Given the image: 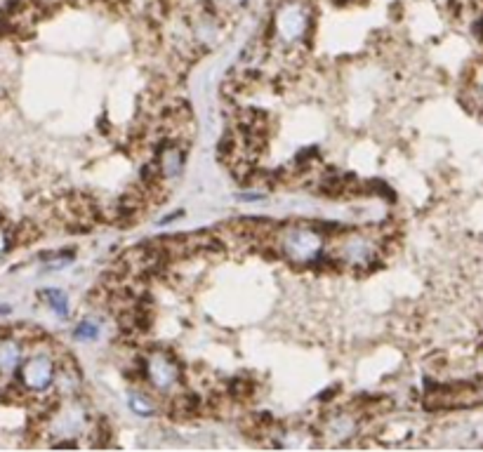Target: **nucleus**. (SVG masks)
Here are the masks:
<instances>
[{
	"label": "nucleus",
	"instance_id": "obj_2",
	"mask_svg": "<svg viewBox=\"0 0 483 452\" xmlns=\"http://www.w3.org/2000/svg\"><path fill=\"white\" fill-rule=\"evenodd\" d=\"M378 254H380V245L375 238L359 234V231H347L335 243L332 261L349 266V269H366V266H373L378 261Z\"/></svg>",
	"mask_w": 483,
	"mask_h": 452
},
{
	"label": "nucleus",
	"instance_id": "obj_11",
	"mask_svg": "<svg viewBox=\"0 0 483 452\" xmlns=\"http://www.w3.org/2000/svg\"><path fill=\"white\" fill-rule=\"evenodd\" d=\"M74 337L76 339H97L99 337V323H94V320H83V323L76 325Z\"/></svg>",
	"mask_w": 483,
	"mask_h": 452
},
{
	"label": "nucleus",
	"instance_id": "obj_9",
	"mask_svg": "<svg viewBox=\"0 0 483 452\" xmlns=\"http://www.w3.org/2000/svg\"><path fill=\"white\" fill-rule=\"evenodd\" d=\"M40 297L47 302V306H50L57 316H67V313H69V299H67V295H64L62 290H55V288L43 290Z\"/></svg>",
	"mask_w": 483,
	"mask_h": 452
},
{
	"label": "nucleus",
	"instance_id": "obj_5",
	"mask_svg": "<svg viewBox=\"0 0 483 452\" xmlns=\"http://www.w3.org/2000/svg\"><path fill=\"white\" fill-rule=\"evenodd\" d=\"M19 379L28 391L40 394V391H47L52 384H55L57 367H55V363H52L50 356H43V354L31 356L28 360L22 363Z\"/></svg>",
	"mask_w": 483,
	"mask_h": 452
},
{
	"label": "nucleus",
	"instance_id": "obj_6",
	"mask_svg": "<svg viewBox=\"0 0 483 452\" xmlns=\"http://www.w3.org/2000/svg\"><path fill=\"white\" fill-rule=\"evenodd\" d=\"M156 170L163 180H175L184 170V151L177 144H165L158 151L156 158Z\"/></svg>",
	"mask_w": 483,
	"mask_h": 452
},
{
	"label": "nucleus",
	"instance_id": "obj_3",
	"mask_svg": "<svg viewBox=\"0 0 483 452\" xmlns=\"http://www.w3.org/2000/svg\"><path fill=\"white\" fill-rule=\"evenodd\" d=\"M309 10L304 8L297 0H290V3H283L281 8L276 10V17H273V28H276L278 40L285 45H297L307 38L309 33Z\"/></svg>",
	"mask_w": 483,
	"mask_h": 452
},
{
	"label": "nucleus",
	"instance_id": "obj_7",
	"mask_svg": "<svg viewBox=\"0 0 483 452\" xmlns=\"http://www.w3.org/2000/svg\"><path fill=\"white\" fill-rule=\"evenodd\" d=\"M22 365V344L17 339L0 342V372H15Z\"/></svg>",
	"mask_w": 483,
	"mask_h": 452
},
{
	"label": "nucleus",
	"instance_id": "obj_10",
	"mask_svg": "<svg viewBox=\"0 0 483 452\" xmlns=\"http://www.w3.org/2000/svg\"><path fill=\"white\" fill-rule=\"evenodd\" d=\"M128 406L135 415H139V417H149V415L156 412V406H153V403L149 401V396H144V394H130Z\"/></svg>",
	"mask_w": 483,
	"mask_h": 452
},
{
	"label": "nucleus",
	"instance_id": "obj_4",
	"mask_svg": "<svg viewBox=\"0 0 483 452\" xmlns=\"http://www.w3.org/2000/svg\"><path fill=\"white\" fill-rule=\"evenodd\" d=\"M144 377L156 391H172L182 384V367L168 351H151L144 358Z\"/></svg>",
	"mask_w": 483,
	"mask_h": 452
},
{
	"label": "nucleus",
	"instance_id": "obj_1",
	"mask_svg": "<svg viewBox=\"0 0 483 452\" xmlns=\"http://www.w3.org/2000/svg\"><path fill=\"white\" fill-rule=\"evenodd\" d=\"M273 245H278L281 257L290 264H316L323 257V236L309 224L281 226L273 238Z\"/></svg>",
	"mask_w": 483,
	"mask_h": 452
},
{
	"label": "nucleus",
	"instance_id": "obj_8",
	"mask_svg": "<svg viewBox=\"0 0 483 452\" xmlns=\"http://www.w3.org/2000/svg\"><path fill=\"white\" fill-rule=\"evenodd\" d=\"M325 433L337 436V441H342V438H347V436H354V433H356V419L351 417V415H337V417H332L330 421H328Z\"/></svg>",
	"mask_w": 483,
	"mask_h": 452
}]
</instances>
